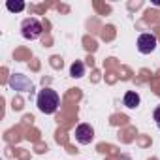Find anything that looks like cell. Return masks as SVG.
<instances>
[{"label":"cell","instance_id":"obj_1","mask_svg":"<svg viewBox=\"0 0 160 160\" xmlns=\"http://www.w3.org/2000/svg\"><path fill=\"white\" fill-rule=\"evenodd\" d=\"M36 104H38V109L45 115H53L57 109H58V104H60V98L57 94V91L53 89H43L38 92V98H36Z\"/></svg>","mask_w":160,"mask_h":160},{"label":"cell","instance_id":"obj_8","mask_svg":"<svg viewBox=\"0 0 160 160\" xmlns=\"http://www.w3.org/2000/svg\"><path fill=\"white\" fill-rule=\"evenodd\" d=\"M6 8H8L10 12L19 13V12H23V10H25V2H6Z\"/></svg>","mask_w":160,"mask_h":160},{"label":"cell","instance_id":"obj_4","mask_svg":"<svg viewBox=\"0 0 160 160\" xmlns=\"http://www.w3.org/2000/svg\"><path fill=\"white\" fill-rule=\"evenodd\" d=\"M75 139H77V143H81V145H89L94 139V128L91 124H87V122L79 124L75 128Z\"/></svg>","mask_w":160,"mask_h":160},{"label":"cell","instance_id":"obj_5","mask_svg":"<svg viewBox=\"0 0 160 160\" xmlns=\"http://www.w3.org/2000/svg\"><path fill=\"white\" fill-rule=\"evenodd\" d=\"M10 87L15 89V91H30L32 89V83L21 73H13L10 77Z\"/></svg>","mask_w":160,"mask_h":160},{"label":"cell","instance_id":"obj_6","mask_svg":"<svg viewBox=\"0 0 160 160\" xmlns=\"http://www.w3.org/2000/svg\"><path fill=\"white\" fill-rule=\"evenodd\" d=\"M122 102H124V106H126L128 109H134V108L139 106V94H138L136 91H128V92L124 94Z\"/></svg>","mask_w":160,"mask_h":160},{"label":"cell","instance_id":"obj_3","mask_svg":"<svg viewBox=\"0 0 160 160\" xmlns=\"http://www.w3.org/2000/svg\"><path fill=\"white\" fill-rule=\"evenodd\" d=\"M156 36L151 34V32H145V34H139L138 38V51L141 55H151L154 49H156Z\"/></svg>","mask_w":160,"mask_h":160},{"label":"cell","instance_id":"obj_9","mask_svg":"<svg viewBox=\"0 0 160 160\" xmlns=\"http://www.w3.org/2000/svg\"><path fill=\"white\" fill-rule=\"evenodd\" d=\"M152 119L156 121V124H158V128H160V106L154 108V111H152Z\"/></svg>","mask_w":160,"mask_h":160},{"label":"cell","instance_id":"obj_2","mask_svg":"<svg viewBox=\"0 0 160 160\" xmlns=\"http://www.w3.org/2000/svg\"><path fill=\"white\" fill-rule=\"evenodd\" d=\"M42 32H43V27L36 17H28L21 23V34H23L25 40H30V42L38 40L42 36Z\"/></svg>","mask_w":160,"mask_h":160},{"label":"cell","instance_id":"obj_7","mask_svg":"<svg viewBox=\"0 0 160 160\" xmlns=\"http://www.w3.org/2000/svg\"><path fill=\"white\" fill-rule=\"evenodd\" d=\"M70 75L72 77H83L85 75V64L81 60H75L72 66H70Z\"/></svg>","mask_w":160,"mask_h":160}]
</instances>
